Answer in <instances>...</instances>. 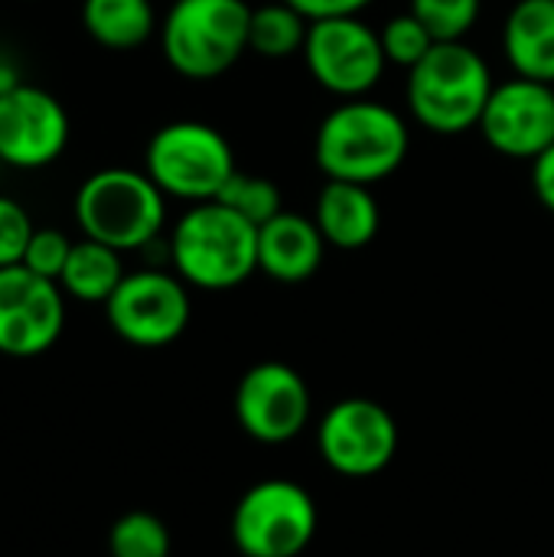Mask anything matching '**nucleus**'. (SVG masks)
I'll list each match as a JSON object with an SVG mask.
<instances>
[{
	"mask_svg": "<svg viewBox=\"0 0 554 557\" xmlns=\"http://www.w3.org/2000/svg\"><path fill=\"white\" fill-rule=\"evenodd\" d=\"M147 176L163 189V196H176L186 202H212L222 186L235 173L232 144L202 121H173L163 124L144 153Z\"/></svg>",
	"mask_w": 554,
	"mask_h": 557,
	"instance_id": "obj_6",
	"label": "nucleus"
},
{
	"mask_svg": "<svg viewBox=\"0 0 554 557\" xmlns=\"http://www.w3.org/2000/svg\"><path fill=\"white\" fill-rule=\"evenodd\" d=\"M379 39H382L385 59L395 62V65H402V69H415V65L434 49V42H438V39L428 33V26H424L411 10L402 13V16H392V20L382 26Z\"/></svg>",
	"mask_w": 554,
	"mask_h": 557,
	"instance_id": "obj_24",
	"label": "nucleus"
},
{
	"mask_svg": "<svg viewBox=\"0 0 554 557\" xmlns=\"http://www.w3.org/2000/svg\"><path fill=\"white\" fill-rule=\"evenodd\" d=\"M69 251H72V242L65 232L59 228H36L29 245H26V255H23V264L49 281L59 284V274L69 261Z\"/></svg>",
	"mask_w": 554,
	"mask_h": 557,
	"instance_id": "obj_25",
	"label": "nucleus"
},
{
	"mask_svg": "<svg viewBox=\"0 0 554 557\" xmlns=\"http://www.w3.org/2000/svg\"><path fill=\"white\" fill-rule=\"evenodd\" d=\"M317 503L294 480L255 483L232 512V542L242 557H297L317 535Z\"/></svg>",
	"mask_w": 554,
	"mask_h": 557,
	"instance_id": "obj_7",
	"label": "nucleus"
},
{
	"mask_svg": "<svg viewBox=\"0 0 554 557\" xmlns=\"http://www.w3.org/2000/svg\"><path fill=\"white\" fill-rule=\"evenodd\" d=\"M327 238L313 219L297 212H278L258 228V271L281 284H300L323 264Z\"/></svg>",
	"mask_w": 554,
	"mask_h": 557,
	"instance_id": "obj_15",
	"label": "nucleus"
},
{
	"mask_svg": "<svg viewBox=\"0 0 554 557\" xmlns=\"http://www.w3.org/2000/svg\"><path fill=\"white\" fill-rule=\"evenodd\" d=\"M532 186H535L539 202L554 212V144L532 160Z\"/></svg>",
	"mask_w": 554,
	"mask_h": 557,
	"instance_id": "obj_28",
	"label": "nucleus"
},
{
	"mask_svg": "<svg viewBox=\"0 0 554 557\" xmlns=\"http://www.w3.org/2000/svg\"><path fill=\"white\" fill-rule=\"evenodd\" d=\"M33 232H36V225L26 215V209L16 199L0 196V268L23 264Z\"/></svg>",
	"mask_w": 554,
	"mask_h": 557,
	"instance_id": "obj_26",
	"label": "nucleus"
},
{
	"mask_svg": "<svg viewBox=\"0 0 554 557\" xmlns=\"http://www.w3.org/2000/svg\"><path fill=\"white\" fill-rule=\"evenodd\" d=\"M65 144L69 114L56 95L26 82H13L0 91V163L39 170L56 163Z\"/></svg>",
	"mask_w": 554,
	"mask_h": 557,
	"instance_id": "obj_12",
	"label": "nucleus"
},
{
	"mask_svg": "<svg viewBox=\"0 0 554 557\" xmlns=\"http://www.w3.org/2000/svg\"><path fill=\"white\" fill-rule=\"evenodd\" d=\"M317 444L340 476H376L398 454V421L372 398H343L320 418Z\"/></svg>",
	"mask_w": 554,
	"mask_h": 557,
	"instance_id": "obj_10",
	"label": "nucleus"
},
{
	"mask_svg": "<svg viewBox=\"0 0 554 557\" xmlns=\"http://www.w3.org/2000/svg\"><path fill=\"white\" fill-rule=\"evenodd\" d=\"M82 26L104 49H137L153 36L150 0H82Z\"/></svg>",
	"mask_w": 554,
	"mask_h": 557,
	"instance_id": "obj_19",
	"label": "nucleus"
},
{
	"mask_svg": "<svg viewBox=\"0 0 554 557\" xmlns=\"http://www.w3.org/2000/svg\"><path fill=\"white\" fill-rule=\"evenodd\" d=\"M108 552L111 557H170L173 545L167 525L153 512L134 509L111 525Z\"/></svg>",
	"mask_w": 554,
	"mask_h": 557,
	"instance_id": "obj_21",
	"label": "nucleus"
},
{
	"mask_svg": "<svg viewBox=\"0 0 554 557\" xmlns=\"http://www.w3.org/2000/svg\"><path fill=\"white\" fill-rule=\"evenodd\" d=\"M121 281H124L121 251H114L95 238L72 242L69 261L59 274L62 294H69L82 304H108V297L118 290Z\"/></svg>",
	"mask_w": 554,
	"mask_h": 557,
	"instance_id": "obj_18",
	"label": "nucleus"
},
{
	"mask_svg": "<svg viewBox=\"0 0 554 557\" xmlns=\"http://www.w3.org/2000/svg\"><path fill=\"white\" fill-rule=\"evenodd\" d=\"M503 49L516 75L554 85V0H519L506 16Z\"/></svg>",
	"mask_w": 554,
	"mask_h": 557,
	"instance_id": "obj_17",
	"label": "nucleus"
},
{
	"mask_svg": "<svg viewBox=\"0 0 554 557\" xmlns=\"http://www.w3.org/2000/svg\"><path fill=\"white\" fill-rule=\"evenodd\" d=\"M304 62L317 85L353 101L372 91L389 65L382 39L359 16L310 20Z\"/></svg>",
	"mask_w": 554,
	"mask_h": 557,
	"instance_id": "obj_9",
	"label": "nucleus"
},
{
	"mask_svg": "<svg viewBox=\"0 0 554 557\" xmlns=\"http://www.w3.org/2000/svg\"><path fill=\"white\" fill-rule=\"evenodd\" d=\"M294 10H300L307 20H327V16H359L372 0H284Z\"/></svg>",
	"mask_w": 554,
	"mask_h": 557,
	"instance_id": "obj_27",
	"label": "nucleus"
},
{
	"mask_svg": "<svg viewBox=\"0 0 554 557\" xmlns=\"http://www.w3.org/2000/svg\"><path fill=\"white\" fill-rule=\"evenodd\" d=\"M307 29H310V20L284 0L251 7L248 49L264 59H287L294 52H304Z\"/></svg>",
	"mask_w": 554,
	"mask_h": 557,
	"instance_id": "obj_20",
	"label": "nucleus"
},
{
	"mask_svg": "<svg viewBox=\"0 0 554 557\" xmlns=\"http://www.w3.org/2000/svg\"><path fill=\"white\" fill-rule=\"evenodd\" d=\"M477 127L496 153L535 160L554 144V85L522 75L496 85Z\"/></svg>",
	"mask_w": 554,
	"mask_h": 557,
	"instance_id": "obj_14",
	"label": "nucleus"
},
{
	"mask_svg": "<svg viewBox=\"0 0 554 557\" xmlns=\"http://www.w3.org/2000/svg\"><path fill=\"white\" fill-rule=\"evenodd\" d=\"M65 326V294L26 264L0 268V352L33 359L56 346Z\"/></svg>",
	"mask_w": 554,
	"mask_h": 557,
	"instance_id": "obj_11",
	"label": "nucleus"
},
{
	"mask_svg": "<svg viewBox=\"0 0 554 557\" xmlns=\"http://www.w3.org/2000/svg\"><path fill=\"white\" fill-rule=\"evenodd\" d=\"M313 157L327 180L372 186L405 163L408 127L389 104L353 98L323 117Z\"/></svg>",
	"mask_w": 554,
	"mask_h": 557,
	"instance_id": "obj_1",
	"label": "nucleus"
},
{
	"mask_svg": "<svg viewBox=\"0 0 554 557\" xmlns=\"http://www.w3.org/2000/svg\"><path fill=\"white\" fill-rule=\"evenodd\" d=\"M317 228L323 232L327 245L356 251L366 248L379 235V202L369 186L327 180L317 196Z\"/></svg>",
	"mask_w": 554,
	"mask_h": 557,
	"instance_id": "obj_16",
	"label": "nucleus"
},
{
	"mask_svg": "<svg viewBox=\"0 0 554 557\" xmlns=\"http://www.w3.org/2000/svg\"><path fill=\"white\" fill-rule=\"evenodd\" d=\"M75 222L85 238H95L124 255L147 248L160 235L167 222V199L147 173L108 166L78 186Z\"/></svg>",
	"mask_w": 554,
	"mask_h": 557,
	"instance_id": "obj_4",
	"label": "nucleus"
},
{
	"mask_svg": "<svg viewBox=\"0 0 554 557\" xmlns=\"http://www.w3.org/2000/svg\"><path fill=\"white\" fill-rule=\"evenodd\" d=\"M483 0H411V13L428 26L438 42L464 39L480 20Z\"/></svg>",
	"mask_w": 554,
	"mask_h": 557,
	"instance_id": "obj_23",
	"label": "nucleus"
},
{
	"mask_svg": "<svg viewBox=\"0 0 554 557\" xmlns=\"http://www.w3.org/2000/svg\"><path fill=\"white\" fill-rule=\"evenodd\" d=\"M493 88L487 59L464 39L434 42V49L408 69V108L431 134L454 137L477 127Z\"/></svg>",
	"mask_w": 554,
	"mask_h": 557,
	"instance_id": "obj_3",
	"label": "nucleus"
},
{
	"mask_svg": "<svg viewBox=\"0 0 554 557\" xmlns=\"http://www.w3.org/2000/svg\"><path fill=\"white\" fill-rule=\"evenodd\" d=\"M111 330L140 349H160L176 343L189 326V294L180 274L167 271H134L124 274L118 290L104 304Z\"/></svg>",
	"mask_w": 554,
	"mask_h": 557,
	"instance_id": "obj_8",
	"label": "nucleus"
},
{
	"mask_svg": "<svg viewBox=\"0 0 554 557\" xmlns=\"http://www.w3.org/2000/svg\"><path fill=\"white\" fill-rule=\"evenodd\" d=\"M176 274L199 290H232L258 271V225L222 206L196 202L170 235Z\"/></svg>",
	"mask_w": 554,
	"mask_h": 557,
	"instance_id": "obj_2",
	"label": "nucleus"
},
{
	"mask_svg": "<svg viewBox=\"0 0 554 557\" xmlns=\"http://www.w3.org/2000/svg\"><path fill=\"white\" fill-rule=\"evenodd\" d=\"M248 23L245 0H176L160 26L163 55L183 78H219L248 52Z\"/></svg>",
	"mask_w": 554,
	"mask_h": 557,
	"instance_id": "obj_5",
	"label": "nucleus"
},
{
	"mask_svg": "<svg viewBox=\"0 0 554 557\" xmlns=\"http://www.w3.org/2000/svg\"><path fill=\"white\" fill-rule=\"evenodd\" d=\"M235 418L248 437L287 444L310 421V388L287 362H258L235 388Z\"/></svg>",
	"mask_w": 554,
	"mask_h": 557,
	"instance_id": "obj_13",
	"label": "nucleus"
},
{
	"mask_svg": "<svg viewBox=\"0 0 554 557\" xmlns=\"http://www.w3.org/2000/svg\"><path fill=\"white\" fill-rule=\"evenodd\" d=\"M216 199L258 228L264 222H271L278 212H284L278 183H271L268 176H258V173H242V170L232 173V180L222 186V193Z\"/></svg>",
	"mask_w": 554,
	"mask_h": 557,
	"instance_id": "obj_22",
	"label": "nucleus"
}]
</instances>
